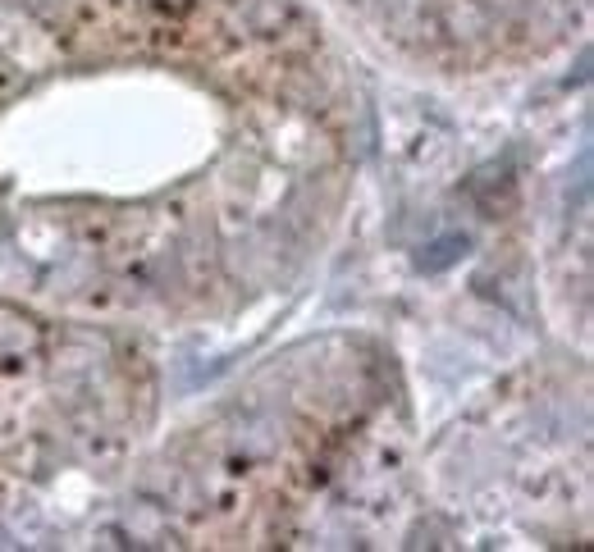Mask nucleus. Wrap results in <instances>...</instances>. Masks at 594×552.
Listing matches in <instances>:
<instances>
[{
    "mask_svg": "<svg viewBox=\"0 0 594 552\" xmlns=\"http://www.w3.org/2000/svg\"><path fill=\"white\" fill-rule=\"evenodd\" d=\"M462 251H466V238H462V233H453V238H439V243H430V256H421V269H425V274L448 269Z\"/></svg>",
    "mask_w": 594,
    "mask_h": 552,
    "instance_id": "f257e3e1",
    "label": "nucleus"
}]
</instances>
